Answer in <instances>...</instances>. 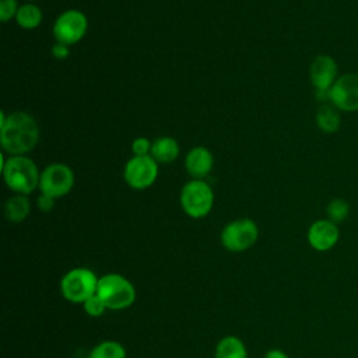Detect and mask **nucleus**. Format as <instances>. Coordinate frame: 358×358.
Wrapping results in <instances>:
<instances>
[{"instance_id": "nucleus-5", "label": "nucleus", "mask_w": 358, "mask_h": 358, "mask_svg": "<svg viewBox=\"0 0 358 358\" xmlns=\"http://www.w3.org/2000/svg\"><path fill=\"white\" fill-rule=\"evenodd\" d=\"M99 277L87 267H74L60 280V292L71 303H84L96 294Z\"/></svg>"}, {"instance_id": "nucleus-24", "label": "nucleus", "mask_w": 358, "mask_h": 358, "mask_svg": "<svg viewBox=\"0 0 358 358\" xmlns=\"http://www.w3.org/2000/svg\"><path fill=\"white\" fill-rule=\"evenodd\" d=\"M50 53L55 59L57 60H64L70 56V46L60 43V42H55V45L50 48Z\"/></svg>"}, {"instance_id": "nucleus-12", "label": "nucleus", "mask_w": 358, "mask_h": 358, "mask_svg": "<svg viewBox=\"0 0 358 358\" xmlns=\"http://www.w3.org/2000/svg\"><path fill=\"white\" fill-rule=\"evenodd\" d=\"M308 243L317 252H327L336 246L340 239L338 225L333 221L323 218L310 224L308 228Z\"/></svg>"}, {"instance_id": "nucleus-20", "label": "nucleus", "mask_w": 358, "mask_h": 358, "mask_svg": "<svg viewBox=\"0 0 358 358\" xmlns=\"http://www.w3.org/2000/svg\"><path fill=\"white\" fill-rule=\"evenodd\" d=\"M326 215L327 220L333 221L334 224H340L350 215V204L344 199L336 197L326 206Z\"/></svg>"}, {"instance_id": "nucleus-15", "label": "nucleus", "mask_w": 358, "mask_h": 358, "mask_svg": "<svg viewBox=\"0 0 358 358\" xmlns=\"http://www.w3.org/2000/svg\"><path fill=\"white\" fill-rule=\"evenodd\" d=\"M316 126L323 133H334L341 126V112L330 102L323 103L316 112Z\"/></svg>"}, {"instance_id": "nucleus-11", "label": "nucleus", "mask_w": 358, "mask_h": 358, "mask_svg": "<svg viewBox=\"0 0 358 358\" xmlns=\"http://www.w3.org/2000/svg\"><path fill=\"white\" fill-rule=\"evenodd\" d=\"M338 76L337 62L330 55H317L309 66V80L319 99L327 101V92Z\"/></svg>"}, {"instance_id": "nucleus-8", "label": "nucleus", "mask_w": 358, "mask_h": 358, "mask_svg": "<svg viewBox=\"0 0 358 358\" xmlns=\"http://www.w3.org/2000/svg\"><path fill=\"white\" fill-rule=\"evenodd\" d=\"M74 182L76 176L69 165L63 162H52L41 171L38 189L42 194L60 199L71 192Z\"/></svg>"}, {"instance_id": "nucleus-2", "label": "nucleus", "mask_w": 358, "mask_h": 358, "mask_svg": "<svg viewBox=\"0 0 358 358\" xmlns=\"http://www.w3.org/2000/svg\"><path fill=\"white\" fill-rule=\"evenodd\" d=\"M1 173L6 186L15 194H31L39 187L41 171L28 155L1 154Z\"/></svg>"}, {"instance_id": "nucleus-7", "label": "nucleus", "mask_w": 358, "mask_h": 358, "mask_svg": "<svg viewBox=\"0 0 358 358\" xmlns=\"http://www.w3.org/2000/svg\"><path fill=\"white\" fill-rule=\"evenodd\" d=\"M88 31L87 15L77 10L69 8L57 15L52 27V35L56 42L64 43L67 46L78 43Z\"/></svg>"}, {"instance_id": "nucleus-26", "label": "nucleus", "mask_w": 358, "mask_h": 358, "mask_svg": "<svg viewBox=\"0 0 358 358\" xmlns=\"http://www.w3.org/2000/svg\"><path fill=\"white\" fill-rule=\"evenodd\" d=\"M264 358H289V357L284 351H281L278 348H273L264 354Z\"/></svg>"}, {"instance_id": "nucleus-23", "label": "nucleus", "mask_w": 358, "mask_h": 358, "mask_svg": "<svg viewBox=\"0 0 358 358\" xmlns=\"http://www.w3.org/2000/svg\"><path fill=\"white\" fill-rule=\"evenodd\" d=\"M151 145L152 141H150L147 137H136L131 141V152L133 155H150L151 154Z\"/></svg>"}, {"instance_id": "nucleus-4", "label": "nucleus", "mask_w": 358, "mask_h": 358, "mask_svg": "<svg viewBox=\"0 0 358 358\" xmlns=\"http://www.w3.org/2000/svg\"><path fill=\"white\" fill-rule=\"evenodd\" d=\"M179 203L187 217L204 218L214 206L213 187L204 179H190L180 189Z\"/></svg>"}, {"instance_id": "nucleus-21", "label": "nucleus", "mask_w": 358, "mask_h": 358, "mask_svg": "<svg viewBox=\"0 0 358 358\" xmlns=\"http://www.w3.org/2000/svg\"><path fill=\"white\" fill-rule=\"evenodd\" d=\"M83 309H84V312H85L88 316H91V317H99V316H102V315L108 310L106 305L103 303V301H102L96 294L92 295L91 298H88V299L83 303Z\"/></svg>"}, {"instance_id": "nucleus-17", "label": "nucleus", "mask_w": 358, "mask_h": 358, "mask_svg": "<svg viewBox=\"0 0 358 358\" xmlns=\"http://www.w3.org/2000/svg\"><path fill=\"white\" fill-rule=\"evenodd\" d=\"M31 211V203L25 194H14L4 204V215L11 222L24 221Z\"/></svg>"}, {"instance_id": "nucleus-16", "label": "nucleus", "mask_w": 358, "mask_h": 358, "mask_svg": "<svg viewBox=\"0 0 358 358\" xmlns=\"http://www.w3.org/2000/svg\"><path fill=\"white\" fill-rule=\"evenodd\" d=\"M214 358H248V350L239 337L225 336L217 343Z\"/></svg>"}, {"instance_id": "nucleus-9", "label": "nucleus", "mask_w": 358, "mask_h": 358, "mask_svg": "<svg viewBox=\"0 0 358 358\" xmlns=\"http://www.w3.org/2000/svg\"><path fill=\"white\" fill-rule=\"evenodd\" d=\"M158 165L151 155H133L124 164L123 179L134 190L148 189L158 178Z\"/></svg>"}, {"instance_id": "nucleus-10", "label": "nucleus", "mask_w": 358, "mask_h": 358, "mask_svg": "<svg viewBox=\"0 0 358 358\" xmlns=\"http://www.w3.org/2000/svg\"><path fill=\"white\" fill-rule=\"evenodd\" d=\"M327 102L340 112H358V73L340 74L327 92Z\"/></svg>"}, {"instance_id": "nucleus-27", "label": "nucleus", "mask_w": 358, "mask_h": 358, "mask_svg": "<svg viewBox=\"0 0 358 358\" xmlns=\"http://www.w3.org/2000/svg\"><path fill=\"white\" fill-rule=\"evenodd\" d=\"M25 1H27V3H34L35 0H25Z\"/></svg>"}, {"instance_id": "nucleus-22", "label": "nucleus", "mask_w": 358, "mask_h": 358, "mask_svg": "<svg viewBox=\"0 0 358 358\" xmlns=\"http://www.w3.org/2000/svg\"><path fill=\"white\" fill-rule=\"evenodd\" d=\"M18 7L17 0H0V21L8 22L15 18Z\"/></svg>"}, {"instance_id": "nucleus-14", "label": "nucleus", "mask_w": 358, "mask_h": 358, "mask_svg": "<svg viewBox=\"0 0 358 358\" xmlns=\"http://www.w3.org/2000/svg\"><path fill=\"white\" fill-rule=\"evenodd\" d=\"M179 152H180V147L175 137L161 136L152 141L150 155L158 164H172L179 157Z\"/></svg>"}, {"instance_id": "nucleus-3", "label": "nucleus", "mask_w": 358, "mask_h": 358, "mask_svg": "<svg viewBox=\"0 0 358 358\" xmlns=\"http://www.w3.org/2000/svg\"><path fill=\"white\" fill-rule=\"evenodd\" d=\"M96 295L108 309L122 310L131 306L136 301V288L130 280L117 273H108L99 277Z\"/></svg>"}, {"instance_id": "nucleus-6", "label": "nucleus", "mask_w": 358, "mask_h": 358, "mask_svg": "<svg viewBox=\"0 0 358 358\" xmlns=\"http://www.w3.org/2000/svg\"><path fill=\"white\" fill-rule=\"evenodd\" d=\"M259 238V227L250 218H238L228 222L220 235L221 245L229 252H245L250 249Z\"/></svg>"}, {"instance_id": "nucleus-13", "label": "nucleus", "mask_w": 358, "mask_h": 358, "mask_svg": "<svg viewBox=\"0 0 358 358\" xmlns=\"http://www.w3.org/2000/svg\"><path fill=\"white\" fill-rule=\"evenodd\" d=\"M214 166V155L204 145L193 147L185 157V169L192 179H204Z\"/></svg>"}, {"instance_id": "nucleus-1", "label": "nucleus", "mask_w": 358, "mask_h": 358, "mask_svg": "<svg viewBox=\"0 0 358 358\" xmlns=\"http://www.w3.org/2000/svg\"><path fill=\"white\" fill-rule=\"evenodd\" d=\"M36 119L24 110L0 112V145L7 155H27L39 141Z\"/></svg>"}, {"instance_id": "nucleus-18", "label": "nucleus", "mask_w": 358, "mask_h": 358, "mask_svg": "<svg viewBox=\"0 0 358 358\" xmlns=\"http://www.w3.org/2000/svg\"><path fill=\"white\" fill-rule=\"evenodd\" d=\"M43 18V13L39 6L35 3H24L18 7V11L15 14V22L20 28L31 31L41 25Z\"/></svg>"}, {"instance_id": "nucleus-19", "label": "nucleus", "mask_w": 358, "mask_h": 358, "mask_svg": "<svg viewBox=\"0 0 358 358\" xmlns=\"http://www.w3.org/2000/svg\"><path fill=\"white\" fill-rule=\"evenodd\" d=\"M88 358H126V348L115 340H103L92 347Z\"/></svg>"}, {"instance_id": "nucleus-25", "label": "nucleus", "mask_w": 358, "mask_h": 358, "mask_svg": "<svg viewBox=\"0 0 358 358\" xmlns=\"http://www.w3.org/2000/svg\"><path fill=\"white\" fill-rule=\"evenodd\" d=\"M55 201H56V199H53V197H50V196H46V194H39L38 196V199H36V206H38V208L41 210V211H43V213H49L50 210H53V207H55Z\"/></svg>"}]
</instances>
